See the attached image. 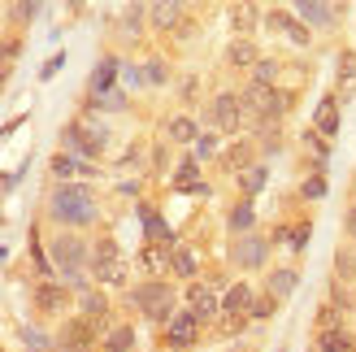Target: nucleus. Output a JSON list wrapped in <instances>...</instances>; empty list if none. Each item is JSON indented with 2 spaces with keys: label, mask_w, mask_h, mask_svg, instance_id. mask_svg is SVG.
<instances>
[{
  "label": "nucleus",
  "mask_w": 356,
  "mask_h": 352,
  "mask_svg": "<svg viewBox=\"0 0 356 352\" xmlns=\"http://www.w3.org/2000/svg\"><path fill=\"white\" fill-rule=\"evenodd\" d=\"M48 214H52V222H61V226H92L96 222V196H92V187H83V183L52 187Z\"/></svg>",
  "instance_id": "nucleus-1"
},
{
  "label": "nucleus",
  "mask_w": 356,
  "mask_h": 352,
  "mask_svg": "<svg viewBox=\"0 0 356 352\" xmlns=\"http://www.w3.org/2000/svg\"><path fill=\"white\" fill-rule=\"evenodd\" d=\"M48 257H52V270H61L74 287H83V266L92 261V248L79 235H57L48 243Z\"/></svg>",
  "instance_id": "nucleus-2"
},
{
  "label": "nucleus",
  "mask_w": 356,
  "mask_h": 352,
  "mask_svg": "<svg viewBox=\"0 0 356 352\" xmlns=\"http://www.w3.org/2000/svg\"><path fill=\"white\" fill-rule=\"evenodd\" d=\"M287 109H291V92H278L274 83H248L243 113H252L257 122H278Z\"/></svg>",
  "instance_id": "nucleus-3"
},
{
  "label": "nucleus",
  "mask_w": 356,
  "mask_h": 352,
  "mask_svg": "<svg viewBox=\"0 0 356 352\" xmlns=\"http://www.w3.org/2000/svg\"><path fill=\"white\" fill-rule=\"evenodd\" d=\"M92 278H100L104 287H127L131 266H127V257L118 253L113 239H96L92 243Z\"/></svg>",
  "instance_id": "nucleus-4"
},
{
  "label": "nucleus",
  "mask_w": 356,
  "mask_h": 352,
  "mask_svg": "<svg viewBox=\"0 0 356 352\" xmlns=\"http://www.w3.org/2000/svg\"><path fill=\"white\" fill-rule=\"evenodd\" d=\"M131 301L144 309L152 322H170V318H174V287L161 283V278H152V283H139V287L131 291Z\"/></svg>",
  "instance_id": "nucleus-5"
},
{
  "label": "nucleus",
  "mask_w": 356,
  "mask_h": 352,
  "mask_svg": "<svg viewBox=\"0 0 356 352\" xmlns=\"http://www.w3.org/2000/svg\"><path fill=\"white\" fill-rule=\"evenodd\" d=\"M61 139H65V148L79 152V157H100V148H104V131L92 127V122H70L61 131Z\"/></svg>",
  "instance_id": "nucleus-6"
},
{
  "label": "nucleus",
  "mask_w": 356,
  "mask_h": 352,
  "mask_svg": "<svg viewBox=\"0 0 356 352\" xmlns=\"http://www.w3.org/2000/svg\"><path fill=\"white\" fill-rule=\"evenodd\" d=\"M209 118H213V127H218V131H230V135H235V131L243 127V96H235V92L213 96Z\"/></svg>",
  "instance_id": "nucleus-7"
},
{
  "label": "nucleus",
  "mask_w": 356,
  "mask_h": 352,
  "mask_svg": "<svg viewBox=\"0 0 356 352\" xmlns=\"http://www.w3.org/2000/svg\"><path fill=\"white\" fill-rule=\"evenodd\" d=\"M195 339H200V318L187 309V313H174V318L165 322V344L170 348H191Z\"/></svg>",
  "instance_id": "nucleus-8"
},
{
  "label": "nucleus",
  "mask_w": 356,
  "mask_h": 352,
  "mask_svg": "<svg viewBox=\"0 0 356 352\" xmlns=\"http://www.w3.org/2000/svg\"><path fill=\"white\" fill-rule=\"evenodd\" d=\"M265 257H270V243H265L261 235H243L235 248H230V261H235L239 270H261Z\"/></svg>",
  "instance_id": "nucleus-9"
},
{
  "label": "nucleus",
  "mask_w": 356,
  "mask_h": 352,
  "mask_svg": "<svg viewBox=\"0 0 356 352\" xmlns=\"http://www.w3.org/2000/svg\"><path fill=\"white\" fill-rule=\"evenodd\" d=\"M265 26H270V31H278V35H282V40H287V44H300V48H305V44L313 40V31H309L305 22H296L291 13H282V9L265 13Z\"/></svg>",
  "instance_id": "nucleus-10"
},
{
  "label": "nucleus",
  "mask_w": 356,
  "mask_h": 352,
  "mask_svg": "<svg viewBox=\"0 0 356 352\" xmlns=\"http://www.w3.org/2000/svg\"><path fill=\"white\" fill-rule=\"evenodd\" d=\"M92 335H96V322H87V318H74L70 326H61L57 344H61L65 352H92Z\"/></svg>",
  "instance_id": "nucleus-11"
},
{
  "label": "nucleus",
  "mask_w": 356,
  "mask_h": 352,
  "mask_svg": "<svg viewBox=\"0 0 356 352\" xmlns=\"http://www.w3.org/2000/svg\"><path fill=\"white\" fill-rule=\"evenodd\" d=\"M187 309H191L200 322H209V318H218V313H222V301H218V291H213V287L191 283V287H187Z\"/></svg>",
  "instance_id": "nucleus-12"
},
{
  "label": "nucleus",
  "mask_w": 356,
  "mask_h": 352,
  "mask_svg": "<svg viewBox=\"0 0 356 352\" xmlns=\"http://www.w3.org/2000/svg\"><path fill=\"white\" fill-rule=\"evenodd\" d=\"M183 9H187V0H152L148 5L152 31H174L178 22H183Z\"/></svg>",
  "instance_id": "nucleus-13"
},
{
  "label": "nucleus",
  "mask_w": 356,
  "mask_h": 352,
  "mask_svg": "<svg viewBox=\"0 0 356 352\" xmlns=\"http://www.w3.org/2000/svg\"><path fill=\"white\" fill-rule=\"evenodd\" d=\"M52 174H57L61 183H83V179L96 174V166H87L83 157H74V152H61V157H52Z\"/></svg>",
  "instance_id": "nucleus-14"
},
{
  "label": "nucleus",
  "mask_w": 356,
  "mask_h": 352,
  "mask_svg": "<svg viewBox=\"0 0 356 352\" xmlns=\"http://www.w3.org/2000/svg\"><path fill=\"white\" fill-rule=\"evenodd\" d=\"M313 131H322L326 139L339 135V96H322V104L313 113Z\"/></svg>",
  "instance_id": "nucleus-15"
},
{
  "label": "nucleus",
  "mask_w": 356,
  "mask_h": 352,
  "mask_svg": "<svg viewBox=\"0 0 356 352\" xmlns=\"http://www.w3.org/2000/svg\"><path fill=\"white\" fill-rule=\"evenodd\" d=\"M261 22V9L252 5V0H239V5H230V31L239 35V40H248V35L257 31Z\"/></svg>",
  "instance_id": "nucleus-16"
},
{
  "label": "nucleus",
  "mask_w": 356,
  "mask_h": 352,
  "mask_svg": "<svg viewBox=\"0 0 356 352\" xmlns=\"http://www.w3.org/2000/svg\"><path fill=\"white\" fill-rule=\"evenodd\" d=\"M122 79V61L118 57H100L96 65V74H92V92L87 96H104V92H113V83Z\"/></svg>",
  "instance_id": "nucleus-17"
},
{
  "label": "nucleus",
  "mask_w": 356,
  "mask_h": 352,
  "mask_svg": "<svg viewBox=\"0 0 356 352\" xmlns=\"http://www.w3.org/2000/svg\"><path fill=\"white\" fill-rule=\"evenodd\" d=\"M226 61H230V70H257L261 52H257V44H252V40H235V44L226 48Z\"/></svg>",
  "instance_id": "nucleus-18"
},
{
  "label": "nucleus",
  "mask_w": 356,
  "mask_h": 352,
  "mask_svg": "<svg viewBox=\"0 0 356 352\" xmlns=\"http://www.w3.org/2000/svg\"><path fill=\"white\" fill-rule=\"evenodd\" d=\"M79 309H83V318L96 322V326L109 318V301H104L100 291H87V287H79Z\"/></svg>",
  "instance_id": "nucleus-19"
},
{
  "label": "nucleus",
  "mask_w": 356,
  "mask_h": 352,
  "mask_svg": "<svg viewBox=\"0 0 356 352\" xmlns=\"http://www.w3.org/2000/svg\"><path fill=\"white\" fill-rule=\"evenodd\" d=\"M61 305H65V287H57V283L35 287V309L40 313H61Z\"/></svg>",
  "instance_id": "nucleus-20"
},
{
  "label": "nucleus",
  "mask_w": 356,
  "mask_h": 352,
  "mask_svg": "<svg viewBox=\"0 0 356 352\" xmlns=\"http://www.w3.org/2000/svg\"><path fill=\"white\" fill-rule=\"evenodd\" d=\"M170 270H174L178 278H195V270H200V257H195V248H187V243H174Z\"/></svg>",
  "instance_id": "nucleus-21"
},
{
  "label": "nucleus",
  "mask_w": 356,
  "mask_h": 352,
  "mask_svg": "<svg viewBox=\"0 0 356 352\" xmlns=\"http://www.w3.org/2000/svg\"><path fill=\"white\" fill-rule=\"evenodd\" d=\"M222 313H252V287L235 283V287L222 296Z\"/></svg>",
  "instance_id": "nucleus-22"
},
{
  "label": "nucleus",
  "mask_w": 356,
  "mask_h": 352,
  "mask_svg": "<svg viewBox=\"0 0 356 352\" xmlns=\"http://www.w3.org/2000/svg\"><path fill=\"white\" fill-rule=\"evenodd\" d=\"M165 135L174 139V144H195V139H200V131H195V118H187V113H178V118H170V127H165Z\"/></svg>",
  "instance_id": "nucleus-23"
},
{
  "label": "nucleus",
  "mask_w": 356,
  "mask_h": 352,
  "mask_svg": "<svg viewBox=\"0 0 356 352\" xmlns=\"http://www.w3.org/2000/svg\"><path fill=\"white\" fill-rule=\"evenodd\" d=\"M252 222H257V209H252V200H239L235 209H230V231H235V235H248V231H252Z\"/></svg>",
  "instance_id": "nucleus-24"
},
{
  "label": "nucleus",
  "mask_w": 356,
  "mask_h": 352,
  "mask_svg": "<svg viewBox=\"0 0 356 352\" xmlns=\"http://www.w3.org/2000/svg\"><path fill=\"white\" fill-rule=\"evenodd\" d=\"M265 179H270V170H265V166H248V170H239V191L252 200L257 191L265 187Z\"/></svg>",
  "instance_id": "nucleus-25"
},
{
  "label": "nucleus",
  "mask_w": 356,
  "mask_h": 352,
  "mask_svg": "<svg viewBox=\"0 0 356 352\" xmlns=\"http://www.w3.org/2000/svg\"><path fill=\"white\" fill-rule=\"evenodd\" d=\"M296 283H300L296 270H274L270 274V296H274V301H287V296L296 291Z\"/></svg>",
  "instance_id": "nucleus-26"
},
{
  "label": "nucleus",
  "mask_w": 356,
  "mask_h": 352,
  "mask_svg": "<svg viewBox=\"0 0 356 352\" xmlns=\"http://www.w3.org/2000/svg\"><path fill=\"white\" fill-rule=\"evenodd\" d=\"M356 92V52H343L339 57V100H348Z\"/></svg>",
  "instance_id": "nucleus-27"
},
{
  "label": "nucleus",
  "mask_w": 356,
  "mask_h": 352,
  "mask_svg": "<svg viewBox=\"0 0 356 352\" xmlns=\"http://www.w3.org/2000/svg\"><path fill=\"white\" fill-rule=\"evenodd\" d=\"M317 348H322V352H356L352 335H348V330H339V326H334V330H322V339H317Z\"/></svg>",
  "instance_id": "nucleus-28"
},
{
  "label": "nucleus",
  "mask_w": 356,
  "mask_h": 352,
  "mask_svg": "<svg viewBox=\"0 0 356 352\" xmlns=\"http://www.w3.org/2000/svg\"><path fill=\"white\" fill-rule=\"evenodd\" d=\"M139 218H144V231H148V243H170V226L152 214V209H139Z\"/></svg>",
  "instance_id": "nucleus-29"
},
{
  "label": "nucleus",
  "mask_w": 356,
  "mask_h": 352,
  "mask_svg": "<svg viewBox=\"0 0 356 352\" xmlns=\"http://www.w3.org/2000/svg\"><path fill=\"white\" fill-rule=\"evenodd\" d=\"M135 348V330L131 326H113L109 335H104V352H131Z\"/></svg>",
  "instance_id": "nucleus-30"
},
{
  "label": "nucleus",
  "mask_w": 356,
  "mask_h": 352,
  "mask_svg": "<svg viewBox=\"0 0 356 352\" xmlns=\"http://www.w3.org/2000/svg\"><path fill=\"white\" fill-rule=\"evenodd\" d=\"M296 9L305 13L313 26H326V22H330V9L322 5V0H296Z\"/></svg>",
  "instance_id": "nucleus-31"
},
{
  "label": "nucleus",
  "mask_w": 356,
  "mask_h": 352,
  "mask_svg": "<svg viewBox=\"0 0 356 352\" xmlns=\"http://www.w3.org/2000/svg\"><path fill=\"white\" fill-rule=\"evenodd\" d=\"M195 161H200V157H187V161L178 166V174H174V187H178V191H191V187H195V179H200Z\"/></svg>",
  "instance_id": "nucleus-32"
},
{
  "label": "nucleus",
  "mask_w": 356,
  "mask_h": 352,
  "mask_svg": "<svg viewBox=\"0 0 356 352\" xmlns=\"http://www.w3.org/2000/svg\"><path fill=\"white\" fill-rule=\"evenodd\" d=\"M226 166L230 170H248V166H252V144H248V139H243V144H235V148L226 152Z\"/></svg>",
  "instance_id": "nucleus-33"
},
{
  "label": "nucleus",
  "mask_w": 356,
  "mask_h": 352,
  "mask_svg": "<svg viewBox=\"0 0 356 352\" xmlns=\"http://www.w3.org/2000/svg\"><path fill=\"white\" fill-rule=\"evenodd\" d=\"M144 79H148L152 87H156V83H170V65H165L161 57H156V61H148V65H144Z\"/></svg>",
  "instance_id": "nucleus-34"
},
{
  "label": "nucleus",
  "mask_w": 356,
  "mask_h": 352,
  "mask_svg": "<svg viewBox=\"0 0 356 352\" xmlns=\"http://www.w3.org/2000/svg\"><path fill=\"white\" fill-rule=\"evenodd\" d=\"M274 309H278V301H274V296H261V301H252V313H248V318H252V322H261V318H274Z\"/></svg>",
  "instance_id": "nucleus-35"
},
{
  "label": "nucleus",
  "mask_w": 356,
  "mask_h": 352,
  "mask_svg": "<svg viewBox=\"0 0 356 352\" xmlns=\"http://www.w3.org/2000/svg\"><path fill=\"white\" fill-rule=\"evenodd\" d=\"M22 344H26L31 352H48V348H52V344H48V335H40L35 326H22Z\"/></svg>",
  "instance_id": "nucleus-36"
},
{
  "label": "nucleus",
  "mask_w": 356,
  "mask_h": 352,
  "mask_svg": "<svg viewBox=\"0 0 356 352\" xmlns=\"http://www.w3.org/2000/svg\"><path fill=\"white\" fill-rule=\"evenodd\" d=\"M87 104H96V109H122L127 96H122V92H104V96H87Z\"/></svg>",
  "instance_id": "nucleus-37"
},
{
  "label": "nucleus",
  "mask_w": 356,
  "mask_h": 352,
  "mask_svg": "<svg viewBox=\"0 0 356 352\" xmlns=\"http://www.w3.org/2000/svg\"><path fill=\"white\" fill-rule=\"evenodd\" d=\"M322 139H326L322 131H305V148H309V152L317 157V161H326V152H330V148L322 144Z\"/></svg>",
  "instance_id": "nucleus-38"
},
{
  "label": "nucleus",
  "mask_w": 356,
  "mask_h": 352,
  "mask_svg": "<svg viewBox=\"0 0 356 352\" xmlns=\"http://www.w3.org/2000/svg\"><path fill=\"white\" fill-rule=\"evenodd\" d=\"M218 152H222L218 135H200V139H195V157H218Z\"/></svg>",
  "instance_id": "nucleus-39"
},
{
  "label": "nucleus",
  "mask_w": 356,
  "mask_h": 352,
  "mask_svg": "<svg viewBox=\"0 0 356 352\" xmlns=\"http://www.w3.org/2000/svg\"><path fill=\"white\" fill-rule=\"evenodd\" d=\"M139 22H144V5H131V9H127V17H122V26H127L131 40L139 35Z\"/></svg>",
  "instance_id": "nucleus-40"
},
{
  "label": "nucleus",
  "mask_w": 356,
  "mask_h": 352,
  "mask_svg": "<svg viewBox=\"0 0 356 352\" xmlns=\"http://www.w3.org/2000/svg\"><path fill=\"white\" fill-rule=\"evenodd\" d=\"M248 322V313H222V335H239Z\"/></svg>",
  "instance_id": "nucleus-41"
},
{
  "label": "nucleus",
  "mask_w": 356,
  "mask_h": 352,
  "mask_svg": "<svg viewBox=\"0 0 356 352\" xmlns=\"http://www.w3.org/2000/svg\"><path fill=\"white\" fill-rule=\"evenodd\" d=\"M334 266H339V278H343V283H356V257H352V253H339V261H334Z\"/></svg>",
  "instance_id": "nucleus-42"
},
{
  "label": "nucleus",
  "mask_w": 356,
  "mask_h": 352,
  "mask_svg": "<svg viewBox=\"0 0 356 352\" xmlns=\"http://www.w3.org/2000/svg\"><path fill=\"white\" fill-rule=\"evenodd\" d=\"M274 74H278V61H257L252 83H274Z\"/></svg>",
  "instance_id": "nucleus-43"
},
{
  "label": "nucleus",
  "mask_w": 356,
  "mask_h": 352,
  "mask_svg": "<svg viewBox=\"0 0 356 352\" xmlns=\"http://www.w3.org/2000/svg\"><path fill=\"white\" fill-rule=\"evenodd\" d=\"M35 5H40V0H17L13 17H22V22H31V17H35Z\"/></svg>",
  "instance_id": "nucleus-44"
},
{
  "label": "nucleus",
  "mask_w": 356,
  "mask_h": 352,
  "mask_svg": "<svg viewBox=\"0 0 356 352\" xmlns=\"http://www.w3.org/2000/svg\"><path fill=\"white\" fill-rule=\"evenodd\" d=\"M305 196H309V200H322V196H326V183H322V179H309V183H305Z\"/></svg>",
  "instance_id": "nucleus-45"
},
{
  "label": "nucleus",
  "mask_w": 356,
  "mask_h": 352,
  "mask_svg": "<svg viewBox=\"0 0 356 352\" xmlns=\"http://www.w3.org/2000/svg\"><path fill=\"white\" fill-rule=\"evenodd\" d=\"M61 65H65V57H61V52H57V57H48V61H44V70H40V79H52Z\"/></svg>",
  "instance_id": "nucleus-46"
},
{
  "label": "nucleus",
  "mask_w": 356,
  "mask_h": 352,
  "mask_svg": "<svg viewBox=\"0 0 356 352\" xmlns=\"http://www.w3.org/2000/svg\"><path fill=\"white\" fill-rule=\"evenodd\" d=\"M122 83H127V87H135V83H148V79L139 74V70H131V65H127V70H122Z\"/></svg>",
  "instance_id": "nucleus-47"
},
{
  "label": "nucleus",
  "mask_w": 356,
  "mask_h": 352,
  "mask_svg": "<svg viewBox=\"0 0 356 352\" xmlns=\"http://www.w3.org/2000/svg\"><path fill=\"white\" fill-rule=\"evenodd\" d=\"M348 231L356 235V205H352V214H348Z\"/></svg>",
  "instance_id": "nucleus-48"
},
{
  "label": "nucleus",
  "mask_w": 356,
  "mask_h": 352,
  "mask_svg": "<svg viewBox=\"0 0 356 352\" xmlns=\"http://www.w3.org/2000/svg\"><path fill=\"white\" fill-rule=\"evenodd\" d=\"M74 5H79V0H74Z\"/></svg>",
  "instance_id": "nucleus-49"
}]
</instances>
